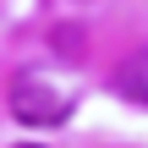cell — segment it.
<instances>
[{"label": "cell", "instance_id": "2", "mask_svg": "<svg viewBox=\"0 0 148 148\" xmlns=\"http://www.w3.org/2000/svg\"><path fill=\"white\" fill-rule=\"evenodd\" d=\"M115 93L132 99V104H148V49L126 55V60L115 66Z\"/></svg>", "mask_w": 148, "mask_h": 148}, {"label": "cell", "instance_id": "3", "mask_svg": "<svg viewBox=\"0 0 148 148\" xmlns=\"http://www.w3.org/2000/svg\"><path fill=\"white\" fill-rule=\"evenodd\" d=\"M22 148H38V143H22Z\"/></svg>", "mask_w": 148, "mask_h": 148}, {"label": "cell", "instance_id": "1", "mask_svg": "<svg viewBox=\"0 0 148 148\" xmlns=\"http://www.w3.org/2000/svg\"><path fill=\"white\" fill-rule=\"evenodd\" d=\"M66 110H71V99H60L44 77H16L11 82V115L16 121H27V126H55V121H66Z\"/></svg>", "mask_w": 148, "mask_h": 148}]
</instances>
